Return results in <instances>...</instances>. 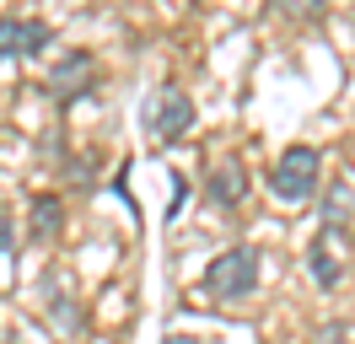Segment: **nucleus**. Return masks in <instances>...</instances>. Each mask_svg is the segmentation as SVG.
I'll use <instances>...</instances> for the list:
<instances>
[{"label":"nucleus","instance_id":"nucleus-6","mask_svg":"<svg viewBox=\"0 0 355 344\" xmlns=\"http://www.w3.org/2000/svg\"><path fill=\"white\" fill-rule=\"evenodd\" d=\"M243 194H248V178H243L237 162H221V167L210 172V199H216V205H237Z\"/></svg>","mask_w":355,"mask_h":344},{"label":"nucleus","instance_id":"nucleus-4","mask_svg":"<svg viewBox=\"0 0 355 344\" xmlns=\"http://www.w3.org/2000/svg\"><path fill=\"white\" fill-rule=\"evenodd\" d=\"M49 22L33 17H0V60H17V54H44L49 49Z\"/></svg>","mask_w":355,"mask_h":344},{"label":"nucleus","instance_id":"nucleus-3","mask_svg":"<svg viewBox=\"0 0 355 344\" xmlns=\"http://www.w3.org/2000/svg\"><path fill=\"white\" fill-rule=\"evenodd\" d=\"M189 124H194V103H189V92L162 86L151 103H146V135L162 140V146H173L178 135H189Z\"/></svg>","mask_w":355,"mask_h":344},{"label":"nucleus","instance_id":"nucleus-8","mask_svg":"<svg viewBox=\"0 0 355 344\" xmlns=\"http://www.w3.org/2000/svg\"><path fill=\"white\" fill-rule=\"evenodd\" d=\"M54 226H60V199H33V232L49 237Z\"/></svg>","mask_w":355,"mask_h":344},{"label":"nucleus","instance_id":"nucleus-1","mask_svg":"<svg viewBox=\"0 0 355 344\" xmlns=\"http://www.w3.org/2000/svg\"><path fill=\"white\" fill-rule=\"evenodd\" d=\"M318 172H323V156L312 146H291L280 162H275V172H269V189H275V199H291V205H302V199H312L318 194Z\"/></svg>","mask_w":355,"mask_h":344},{"label":"nucleus","instance_id":"nucleus-7","mask_svg":"<svg viewBox=\"0 0 355 344\" xmlns=\"http://www.w3.org/2000/svg\"><path fill=\"white\" fill-rule=\"evenodd\" d=\"M87 76H92V60L87 54H70L60 70H49V92H54V97H76V86L87 81Z\"/></svg>","mask_w":355,"mask_h":344},{"label":"nucleus","instance_id":"nucleus-9","mask_svg":"<svg viewBox=\"0 0 355 344\" xmlns=\"http://www.w3.org/2000/svg\"><path fill=\"white\" fill-rule=\"evenodd\" d=\"M11 248V221H6V210H0V253Z\"/></svg>","mask_w":355,"mask_h":344},{"label":"nucleus","instance_id":"nucleus-5","mask_svg":"<svg viewBox=\"0 0 355 344\" xmlns=\"http://www.w3.org/2000/svg\"><path fill=\"white\" fill-rule=\"evenodd\" d=\"M339 242H345V226H323V232L312 237V275H318L323 291H334L339 275H345V264H339Z\"/></svg>","mask_w":355,"mask_h":344},{"label":"nucleus","instance_id":"nucleus-2","mask_svg":"<svg viewBox=\"0 0 355 344\" xmlns=\"http://www.w3.org/2000/svg\"><path fill=\"white\" fill-rule=\"evenodd\" d=\"M259 285V253L253 248H226L210 269H205V291L221 301H237V296H253Z\"/></svg>","mask_w":355,"mask_h":344}]
</instances>
